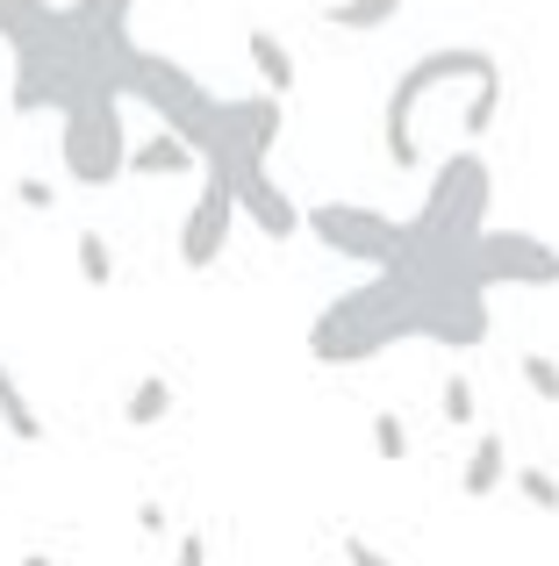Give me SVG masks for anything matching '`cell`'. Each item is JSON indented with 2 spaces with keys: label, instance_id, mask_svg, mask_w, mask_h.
<instances>
[{
  "label": "cell",
  "instance_id": "6da1fadb",
  "mask_svg": "<svg viewBox=\"0 0 559 566\" xmlns=\"http://www.w3.org/2000/svg\"><path fill=\"white\" fill-rule=\"evenodd\" d=\"M409 308H416V294H409L402 273L359 280V287H345L330 308H316V323H308V359L316 366H366V359H380L388 345L409 337Z\"/></svg>",
  "mask_w": 559,
  "mask_h": 566
},
{
  "label": "cell",
  "instance_id": "7a4b0ae2",
  "mask_svg": "<svg viewBox=\"0 0 559 566\" xmlns=\"http://www.w3.org/2000/svg\"><path fill=\"white\" fill-rule=\"evenodd\" d=\"M488 208H495V172H488V158L466 144V151H452L445 166L431 172L423 208L409 216L402 251H474L481 230H488Z\"/></svg>",
  "mask_w": 559,
  "mask_h": 566
},
{
  "label": "cell",
  "instance_id": "3957f363",
  "mask_svg": "<svg viewBox=\"0 0 559 566\" xmlns=\"http://www.w3.org/2000/svg\"><path fill=\"white\" fill-rule=\"evenodd\" d=\"M488 65H495V51H481V43H437V51H423L416 65L394 72L388 108H380V137H388L394 172H416V166H423V137H416L423 101H431L437 86H452V80H481Z\"/></svg>",
  "mask_w": 559,
  "mask_h": 566
},
{
  "label": "cell",
  "instance_id": "277c9868",
  "mask_svg": "<svg viewBox=\"0 0 559 566\" xmlns=\"http://www.w3.org/2000/svg\"><path fill=\"white\" fill-rule=\"evenodd\" d=\"M123 101H144V108H151L158 123H166L194 158H209V151H215V129H223V101H215L209 86H201L194 72L180 65V57H166V51H137V72H129V94H123Z\"/></svg>",
  "mask_w": 559,
  "mask_h": 566
},
{
  "label": "cell",
  "instance_id": "5b68a950",
  "mask_svg": "<svg viewBox=\"0 0 559 566\" xmlns=\"http://www.w3.org/2000/svg\"><path fill=\"white\" fill-rule=\"evenodd\" d=\"M57 158H65L72 187H115L129 172V137H123V101L101 94L65 108V129H57Z\"/></svg>",
  "mask_w": 559,
  "mask_h": 566
},
{
  "label": "cell",
  "instance_id": "8992f818",
  "mask_svg": "<svg viewBox=\"0 0 559 566\" xmlns=\"http://www.w3.org/2000/svg\"><path fill=\"white\" fill-rule=\"evenodd\" d=\"M302 230L316 237L330 259H351V265H394L402 259V237H409V222L402 216H388V208H373V201H316V208H302Z\"/></svg>",
  "mask_w": 559,
  "mask_h": 566
},
{
  "label": "cell",
  "instance_id": "52a82bcc",
  "mask_svg": "<svg viewBox=\"0 0 559 566\" xmlns=\"http://www.w3.org/2000/svg\"><path fill=\"white\" fill-rule=\"evenodd\" d=\"M280 129H287V101L280 94H244V101H223V129H215V151L201 158V172H223V180H238V172H259L273 158Z\"/></svg>",
  "mask_w": 559,
  "mask_h": 566
},
{
  "label": "cell",
  "instance_id": "ba28073f",
  "mask_svg": "<svg viewBox=\"0 0 559 566\" xmlns=\"http://www.w3.org/2000/svg\"><path fill=\"white\" fill-rule=\"evenodd\" d=\"M474 273L488 294L495 287H559V251L531 230H481Z\"/></svg>",
  "mask_w": 559,
  "mask_h": 566
},
{
  "label": "cell",
  "instance_id": "9c48e42d",
  "mask_svg": "<svg viewBox=\"0 0 559 566\" xmlns=\"http://www.w3.org/2000/svg\"><path fill=\"white\" fill-rule=\"evenodd\" d=\"M230 222H238V193H230L223 172H201V193H194V208H187V222H180V265L201 273V265L223 259Z\"/></svg>",
  "mask_w": 559,
  "mask_h": 566
},
{
  "label": "cell",
  "instance_id": "30bf717a",
  "mask_svg": "<svg viewBox=\"0 0 559 566\" xmlns=\"http://www.w3.org/2000/svg\"><path fill=\"white\" fill-rule=\"evenodd\" d=\"M230 193H238V216L252 222L259 237H273V244H287V237L302 230V208H294V193L280 187L266 166H259V172H238V180H230Z\"/></svg>",
  "mask_w": 559,
  "mask_h": 566
},
{
  "label": "cell",
  "instance_id": "8fae6325",
  "mask_svg": "<svg viewBox=\"0 0 559 566\" xmlns=\"http://www.w3.org/2000/svg\"><path fill=\"white\" fill-rule=\"evenodd\" d=\"M503 481H509V438H503V430H481L474 452H466V467H460V495L466 502H488Z\"/></svg>",
  "mask_w": 559,
  "mask_h": 566
},
{
  "label": "cell",
  "instance_id": "7c38bea8",
  "mask_svg": "<svg viewBox=\"0 0 559 566\" xmlns=\"http://www.w3.org/2000/svg\"><path fill=\"white\" fill-rule=\"evenodd\" d=\"M201 158L187 151L172 129H158V137H144V144H129V180H180V172H194Z\"/></svg>",
  "mask_w": 559,
  "mask_h": 566
},
{
  "label": "cell",
  "instance_id": "4fadbf2b",
  "mask_svg": "<svg viewBox=\"0 0 559 566\" xmlns=\"http://www.w3.org/2000/svg\"><path fill=\"white\" fill-rule=\"evenodd\" d=\"M57 0H0V43H8V51H29V43L36 36H51L57 29Z\"/></svg>",
  "mask_w": 559,
  "mask_h": 566
},
{
  "label": "cell",
  "instance_id": "5bb4252c",
  "mask_svg": "<svg viewBox=\"0 0 559 566\" xmlns=\"http://www.w3.org/2000/svg\"><path fill=\"white\" fill-rule=\"evenodd\" d=\"M244 57H252V72H259L266 94H280V101L294 94V51L273 36V29H252V36H244Z\"/></svg>",
  "mask_w": 559,
  "mask_h": 566
},
{
  "label": "cell",
  "instance_id": "9a60e30c",
  "mask_svg": "<svg viewBox=\"0 0 559 566\" xmlns=\"http://www.w3.org/2000/svg\"><path fill=\"white\" fill-rule=\"evenodd\" d=\"M503 123V65H488L474 80V101H466V115H460V129H466V144H474L481 151V137H488V129Z\"/></svg>",
  "mask_w": 559,
  "mask_h": 566
},
{
  "label": "cell",
  "instance_id": "2e32d148",
  "mask_svg": "<svg viewBox=\"0 0 559 566\" xmlns=\"http://www.w3.org/2000/svg\"><path fill=\"white\" fill-rule=\"evenodd\" d=\"M0 423H8V438H14V444H36V438H43V416H36V401L22 395L14 366H0Z\"/></svg>",
  "mask_w": 559,
  "mask_h": 566
},
{
  "label": "cell",
  "instance_id": "e0dca14e",
  "mask_svg": "<svg viewBox=\"0 0 559 566\" xmlns=\"http://www.w3.org/2000/svg\"><path fill=\"white\" fill-rule=\"evenodd\" d=\"M172 416V380L166 374H144L137 387H129V401H123V423L129 430H151V423H166Z\"/></svg>",
  "mask_w": 559,
  "mask_h": 566
},
{
  "label": "cell",
  "instance_id": "ac0fdd59",
  "mask_svg": "<svg viewBox=\"0 0 559 566\" xmlns=\"http://www.w3.org/2000/svg\"><path fill=\"white\" fill-rule=\"evenodd\" d=\"M323 14H330L337 29H359V36H373V29H388L394 14H402V0H330Z\"/></svg>",
  "mask_w": 559,
  "mask_h": 566
},
{
  "label": "cell",
  "instance_id": "d6986e66",
  "mask_svg": "<svg viewBox=\"0 0 559 566\" xmlns=\"http://www.w3.org/2000/svg\"><path fill=\"white\" fill-rule=\"evenodd\" d=\"M72 259H80V280H86V287H108V280H115V251H108V237H101V230H80Z\"/></svg>",
  "mask_w": 559,
  "mask_h": 566
},
{
  "label": "cell",
  "instance_id": "ffe728a7",
  "mask_svg": "<svg viewBox=\"0 0 559 566\" xmlns=\"http://www.w3.org/2000/svg\"><path fill=\"white\" fill-rule=\"evenodd\" d=\"M509 488H517L531 510H546V516H559V481L546 467H509Z\"/></svg>",
  "mask_w": 559,
  "mask_h": 566
},
{
  "label": "cell",
  "instance_id": "44dd1931",
  "mask_svg": "<svg viewBox=\"0 0 559 566\" xmlns=\"http://www.w3.org/2000/svg\"><path fill=\"white\" fill-rule=\"evenodd\" d=\"M373 452L388 459V467H402V459H409V423L394 409H373Z\"/></svg>",
  "mask_w": 559,
  "mask_h": 566
},
{
  "label": "cell",
  "instance_id": "7402d4cb",
  "mask_svg": "<svg viewBox=\"0 0 559 566\" xmlns=\"http://www.w3.org/2000/svg\"><path fill=\"white\" fill-rule=\"evenodd\" d=\"M517 374H524V387H531L538 401H559V359H546V352H524Z\"/></svg>",
  "mask_w": 559,
  "mask_h": 566
},
{
  "label": "cell",
  "instance_id": "603a6c76",
  "mask_svg": "<svg viewBox=\"0 0 559 566\" xmlns=\"http://www.w3.org/2000/svg\"><path fill=\"white\" fill-rule=\"evenodd\" d=\"M129 8H137V0H72V14H80V22H101V29H129Z\"/></svg>",
  "mask_w": 559,
  "mask_h": 566
},
{
  "label": "cell",
  "instance_id": "cb8c5ba5",
  "mask_svg": "<svg viewBox=\"0 0 559 566\" xmlns=\"http://www.w3.org/2000/svg\"><path fill=\"white\" fill-rule=\"evenodd\" d=\"M437 409H445V423H452V430H466V423H474V380H445Z\"/></svg>",
  "mask_w": 559,
  "mask_h": 566
},
{
  "label": "cell",
  "instance_id": "d4e9b609",
  "mask_svg": "<svg viewBox=\"0 0 559 566\" xmlns=\"http://www.w3.org/2000/svg\"><path fill=\"white\" fill-rule=\"evenodd\" d=\"M14 201H22L29 216H51V208H57V187L43 180V172H22V180H14Z\"/></svg>",
  "mask_w": 559,
  "mask_h": 566
},
{
  "label": "cell",
  "instance_id": "484cf974",
  "mask_svg": "<svg viewBox=\"0 0 559 566\" xmlns=\"http://www.w3.org/2000/svg\"><path fill=\"white\" fill-rule=\"evenodd\" d=\"M337 545H345V559H351V566H394V559L380 553L373 538H359V531H345V538H337Z\"/></svg>",
  "mask_w": 559,
  "mask_h": 566
},
{
  "label": "cell",
  "instance_id": "4316f807",
  "mask_svg": "<svg viewBox=\"0 0 559 566\" xmlns=\"http://www.w3.org/2000/svg\"><path fill=\"white\" fill-rule=\"evenodd\" d=\"M172 566H209V538H201V531H187V538L172 545Z\"/></svg>",
  "mask_w": 559,
  "mask_h": 566
},
{
  "label": "cell",
  "instance_id": "83f0119b",
  "mask_svg": "<svg viewBox=\"0 0 559 566\" xmlns=\"http://www.w3.org/2000/svg\"><path fill=\"white\" fill-rule=\"evenodd\" d=\"M137 531H166V510H158V502H137Z\"/></svg>",
  "mask_w": 559,
  "mask_h": 566
},
{
  "label": "cell",
  "instance_id": "f1b7e54d",
  "mask_svg": "<svg viewBox=\"0 0 559 566\" xmlns=\"http://www.w3.org/2000/svg\"><path fill=\"white\" fill-rule=\"evenodd\" d=\"M14 566H51V553H22V559H14Z\"/></svg>",
  "mask_w": 559,
  "mask_h": 566
},
{
  "label": "cell",
  "instance_id": "f546056e",
  "mask_svg": "<svg viewBox=\"0 0 559 566\" xmlns=\"http://www.w3.org/2000/svg\"><path fill=\"white\" fill-rule=\"evenodd\" d=\"M0 259H8V230H0Z\"/></svg>",
  "mask_w": 559,
  "mask_h": 566
}]
</instances>
